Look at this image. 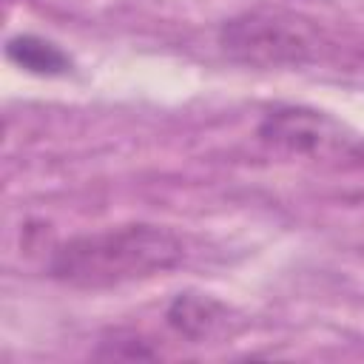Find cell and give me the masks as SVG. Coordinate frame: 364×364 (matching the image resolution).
Here are the masks:
<instances>
[{
    "label": "cell",
    "mask_w": 364,
    "mask_h": 364,
    "mask_svg": "<svg viewBox=\"0 0 364 364\" xmlns=\"http://www.w3.org/2000/svg\"><path fill=\"white\" fill-rule=\"evenodd\" d=\"M182 239L173 230L134 222L60 242L48 270L63 284L102 290L165 273L182 262Z\"/></svg>",
    "instance_id": "obj_1"
},
{
    "label": "cell",
    "mask_w": 364,
    "mask_h": 364,
    "mask_svg": "<svg viewBox=\"0 0 364 364\" xmlns=\"http://www.w3.org/2000/svg\"><path fill=\"white\" fill-rule=\"evenodd\" d=\"M219 46L236 63L256 68H282L310 63L316 57L318 37L293 14L247 11L219 28Z\"/></svg>",
    "instance_id": "obj_2"
},
{
    "label": "cell",
    "mask_w": 364,
    "mask_h": 364,
    "mask_svg": "<svg viewBox=\"0 0 364 364\" xmlns=\"http://www.w3.org/2000/svg\"><path fill=\"white\" fill-rule=\"evenodd\" d=\"M259 136L282 154L316 162H347L364 156V142L353 131H347L330 114L301 105L273 108L262 119Z\"/></svg>",
    "instance_id": "obj_3"
},
{
    "label": "cell",
    "mask_w": 364,
    "mask_h": 364,
    "mask_svg": "<svg viewBox=\"0 0 364 364\" xmlns=\"http://www.w3.org/2000/svg\"><path fill=\"white\" fill-rule=\"evenodd\" d=\"M168 327L188 341H210L230 333V310L205 293H179L168 304Z\"/></svg>",
    "instance_id": "obj_4"
},
{
    "label": "cell",
    "mask_w": 364,
    "mask_h": 364,
    "mask_svg": "<svg viewBox=\"0 0 364 364\" xmlns=\"http://www.w3.org/2000/svg\"><path fill=\"white\" fill-rule=\"evenodd\" d=\"M6 57L20 65L28 74H40V77H60L65 71H71V60L68 54L54 46L51 40H43L37 34H17L6 43Z\"/></svg>",
    "instance_id": "obj_5"
}]
</instances>
